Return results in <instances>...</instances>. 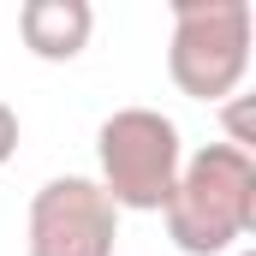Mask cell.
I'll use <instances>...</instances> for the list:
<instances>
[{"mask_svg": "<svg viewBox=\"0 0 256 256\" xmlns=\"http://www.w3.org/2000/svg\"><path fill=\"white\" fill-rule=\"evenodd\" d=\"M250 0H173L167 78L191 102H232L250 72Z\"/></svg>", "mask_w": 256, "mask_h": 256, "instance_id": "obj_2", "label": "cell"}, {"mask_svg": "<svg viewBox=\"0 0 256 256\" xmlns=\"http://www.w3.org/2000/svg\"><path fill=\"white\" fill-rule=\"evenodd\" d=\"M238 256H256V250H238Z\"/></svg>", "mask_w": 256, "mask_h": 256, "instance_id": "obj_7", "label": "cell"}, {"mask_svg": "<svg viewBox=\"0 0 256 256\" xmlns=\"http://www.w3.org/2000/svg\"><path fill=\"white\" fill-rule=\"evenodd\" d=\"M114 238H120V208L96 179L66 173L30 196V226H24L30 256H114Z\"/></svg>", "mask_w": 256, "mask_h": 256, "instance_id": "obj_4", "label": "cell"}, {"mask_svg": "<svg viewBox=\"0 0 256 256\" xmlns=\"http://www.w3.org/2000/svg\"><path fill=\"white\" fill-rule=\"evenodd\" d=\"M90 30H96V12L90 0H24L18 6V36L36 60L66 66L90 48Z\"/></svg>", "mask_w": 256, "mask_h": 256, "instance_id": "obj_5", "label": "cell"}, {"mask_svg": "<svg viewBox=\"0 0 256 256\" xmlns=\"http://www.w3.org/2000/svg\"><path fill=\"white\" fill-rule=\"evenodd\" d=\"M96 161H102L96 185L108 191L114 208L161 214L173 185H179L185 143H179V126L167 114H155V108H120L96 131Z\"/></svg>", "mask_w": 256, "mask_h": 256, "instance_id": "obj_3", "label": "cell"}, {"mask_svg": "<svg viewBox=\"0 0 256 256\" xmlns=\"http://www.w3.org/2000/svg\"><path fill=\"white\" fill-rule=\"evenodd\" d=\"M167 238L185 256H226L244 244L256 226V161L250 149L232 143H202L185 155L179 185L167 196Z\"/></svg>", "mask_w": 256, "mask_h": 256, "instance_id": "obj_1", "label": "cell"}, {"mask_svg": "<svg viewBox=\"0 0 256 256\" xmlns=\"http://www.w3.org/2000/svg\"><path fill=\"white\" fill-rule=\"evenodd\" d=\"M12 155H18V114L0 102V167H6Z\"/></svg>", "mask_w": 256, "mask_h": 256, "instance_id": "obj_6", "label": "cell"}]
</instances>
